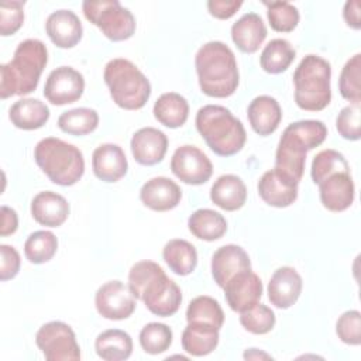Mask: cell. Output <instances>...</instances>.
Wrapping results in <instances>:
<instances>
[{
	"label": "cell",
	"instance_id": "cell-1",
	"mask_svg": "<svg viewBox=\"0 0 361 361\" xmlns=\"http://www.w3.org/2000/svg\"><path fill=\"white\" fill-rule=\"evenodd\" d=\"M127 286L133 296L142 300L145 307L155 316L169 317L180 307V288L154 261L135 262L128 272Z\"/></svg>",
	"mask_w": 361,
	"mask_h": 361
},
{
	"label": "cell",
	"instance_id": "cell-2",
	"mask_svg": "<svg viewBox=\"0 0 361 361\" xmlns=\"http://www.w3.org/2000/svg\"><path fill=\"white\" fill-rule=\"evenodd\" d=\"M327 137V127L320 120H299L290 123L282 133L276 152L275 171L293 183L302 180L306 154L322 145Z\"/></svg>",
	"mask_w": 361,
	"mask_h": 361
},
{
	"label": "cell",
	"instance_id": "cell-3",
	"mask_svg": "<svg viewBox=\"0 0 361 361\" xmlns=\"http://www.w3.org/2000/svg\"><path fill=\"white\" fill-rule=\"evenodd\" d=\"M200 90L210 97L224 99L238 87L240 73L234 52L221 41H209L195 56Z\"/></svg>",
	"mask_w": 361,
	"mask_h": 361
},
{
	"label": "cell",
	"instance_id": "cell-4",
	"mask_svg": "<svg viewBox=\"0 0 361 361\" xmlns=\"http://www.w3.org/2000/svg\"><path fill=\"white\" fill-rule=\"evenodd\" d=\"M47 62L48 51L42 41L35 38L21 41L13 59L0 66V97L6 100L34 92Z\"/></svg>",
	"mask_w": 361,
	"mask_h": 361
},
{
	"label": "cell",
	"instance_id": "cell-5",
	"mask_svg": "<svg viewBox=\"0 0 361 361\" xmlns=\"http://www.w3.org/2000/svg\"><path fill=\"white\" fill-rule=\"evenodd\" d=\"M195 124L200 137L216 155H235L245 144L247 133L241 120L224 106L206 104L200 107Z\"/></svg>",
	"mask_w": 361,
	"mask_h": 361
},
{
	"label": "cell",
	"instance_id": "cell-6",
	"mask_svg": "<svg viewBox=\"0 0 361 361\" xmlns=\"http://www.w3.org/2000/svg\"><path fill=\"white\" fill-rule=\"evenodd\" d=\"M34 159L49 180L59 186H72L85 173L82 151L61 138L47 137L38 141Z\"/></svg>",
	"mask_w": 361,
	"mask_h": 361
},
{
	"label": "cell",
	"instance_id": "cell-7",
	"mask_svg": "<svg viewBox=\"0 0 361 361\" xmlns=\"http://www.w3.org/2000/svg\"><path fill=\"white\" fill-rule=\"evenodd\" d=\"M331 66L314 54L306 55L295 69V103L306 111H320L331 100Z\"/></svg>",
	"mask_w": 361,
	"mask_h": 361
},
{
	"label": "cell",
	"instance_id": "cell-8",
	"mask_svg": "<svg viewBox=\"0 0 361 361\" xmlns=\"http://www.w3.org/2000/svg\"><path fill=\"white\" fill-rule=\"evenodd\" d=\"M113 102L124 110L142 109L151 96V83L147 76L128 59H110L103 72Z\"/></svg>",
	"mask_w": 361,
	"mask_h": 361
},
{
	"label": "cell",
	"instance_id": "cell-9",
	"mask_svg": "<svg viewBox=\"0 0 361 361\" xmlns=\"http://www.w3.org/2000/svg\"><path fill=\"white\" fill-rule=\"evenodd\" d=\"M82 10L110 41H126L135 32V17L118 0H86L82 3Z\"/></svg>",
	"mask_w": 361,
	"mask_h": 361
},
{
	"label": "cell",
	"instance_id": "cell-10",
	"mask_svg": "<svg viewBox=\"0 0 361 361\" xmlns=\"http://www.w3.org/2000/svg\"><path fill=\"white\" fill-rule=\"evenodd\" d=\"M35 344L48 361H78L80 347L72 327L61 320L42 324L35 334Z\"/></svg>",
	"mask_w": 361,
	"mask_h": 361
},
{
	"label": "cell",
	"instance_id": "cell-11",
	"mask_svg": "<svg viewBox=\"0 0 361 361\" xmlns=\"http://www.w3.org/2000/svg\"><path fill=\"white\" fill-rule=\"evenodd\" d=\"M172 173L186 185H203L212 173L213 165L209 157L195 145H180L171 158Z\"/></svg>",
	"mask_w": 361,
	"mask_h": 361
},
{
	"label": "cell",
	"instance_id": "cell-12",
	"mask_svg": "<svg viewBox=\"0 0 361 361\" xmlns=\"http://www.w3.org/2000/svg\"><path fill=\"white\" fill-rule=\"evenodd\" d=\"M97 313L109 320L128 319L135 310V298L121 281L114 279L103 283L94 295Z\"/></svg>",
	"mask_w": 361,
	"mask_h": 361
},
{
	"label": "cell",
	"instance_id": "cell-13",
	"mask_svg": "<svg viewBox=\"0 0 361 361\" xmlns=\"http://www.w3.org/2000/svg\"><path fill=\"white\" fill-rule=\"evenodd\" d=\"M83 90V75L72 66H59L48 75L44 86V96L51 104L63 106L79 100Z\"/></svg>",
	"mask_w": 361,
	"mask_h": 361
},
{
	"label": "cell",
	"instance_id": "cell-14",
	"mask_svg": "<svg viewBox=\"0 0 361 361\" xmlns=\"http://www.w3.org/2000/svg\"><path fill=\"white\" fill-rule=\"evenodd\" d=\"M223 289L227 305L237 313L250 309L258 303L262 296L261 278L251 269L243 271L233 276Z\"/></svg>",
	"mask_w": 361,
	"mask_h": 361
},
{
	"label": "cell",
	"instance_id": "cell-15",
	"mask_svg": "<svg viewBox=\"0 0 361 361\" xmlns=\"http://www.w3.org/2000/svg\"><path fill=\"white\" fill-rule=\"evenodd\" d=\"M130 148L140 165L152 166L164 159L168 149V138L164 131L155 127H142L134 133Z\"/></svg>",
	"mask_w": 361,
	"mask_h": 361
},
{
	"label": "cell",
	"instance_id": "cell-16",
	"mask_svg": "<svg viewBox=\"0 0 361 361\" xmlns=\"http://www.w3.org/2000/svg\"><path fill=\"white\" fill-rule=\"evenodd\" d=\"M319 196L323 207L340 213L347 210L355 196L354 180L348 172H337L319 183Z\"/></svg>",
	"mask_w": 361,
	"mask_h": 361
},
{
	"label": "cell",
	"instance_id": "cell-17",
	"mask_svg": "<svg viewBox=\"0 0 361 361\" xmlns=\"http://www.w3.org/2000/svg\"><path fill=\"white\" fill-rule=\"evenodd\" d=\"M251 269V261L244 248L226 244L217 248L212 257V276L221 289L237 274Z\"/></svg>",
	"mask_w": 361,
	"mask_h": 361
},
{
	"label": "cell",
	"instance_id": "cell-18",
	"mask_svg": "<svg viewBox=\"0 0 361 361\" xmlns=\"http://www.w3.org/2000/svg\"><path fill=\"white\" fill-rule=\"evenodd\" d=\"M302 288L303 282L299 272L292 267H281L268 282V299L278 309H289L298 302Z\"/></svg>",
	"mask_w": 361,
	"mask_h": 361
},
{
	"label": "cell",
	"instance_id": "cell-19",
	"mask_svg": "<svg viewBox=\"0 0 361 361\" xmlns=\"http://www.w3.org/2000/svg\"><path fill=\"white\" fill-rule=\"evenodd\" d=\"M140 199L144 206L154 212H168L180 203L182 190L172 179L155 176L141 186Z\"/></svg>",
	"mask_w": 361,
	"mask_h": 361
},
{
	"label": "cell",
	"instance_id": "cell-20",
	"mask_svg": "<svg viewBox=\"0 0 361 361\" xmlns=\"http://www.w3.org/2000/svg\"><path fill=\"white\" fill-rule=\"evenodd\" d=\"M92 169L96 178L113 183L126 176L128 169L127 157L117 144H100L92 155Z\"/></svg>",
	"mask_w": 361,
	"mask_h": 361
},
{
	"label": "cell",
	"instance_id": "cell-21",
	"mask_svg": "<svg viewBox=\"0 0 361 361\" xmlns=\"http://www.w3.org/2000/svg\"><path fill=\"white\" fill-rule=\"evenodd\" d=\"M45 31L58 48H73L83 35V27L79 17L71 10H56L45 21Z\"/></svg>",
	"mask_w": 361,
	"mask_h": 361
},
{
	"label": "cell",
	"instance_id": "cell-22",
	"mask_svg": "<svg viewBox=\"0 0 361 361\" xmlns=\"http://www.w3.org/2000/svg\"><path fill=\"white\" fill-rule=\"evenodd\" d=\"M31 216L41 226L59 227L69 216V203L56 192H39L31 200Z\"/></svg>",
	"mask_w": 361,
	"mask_h": 361
},
{
	"label": "cell",
	"instance_id": "cell-23",
	"mask_svg": "<svg viewBox=\"0 0 361 361\" xmlns=\"http://www.w3.org/2000/svg\"><path fill=\"white\" fill-rule=\"evenodd\" d=\"M298 183L290 182L275 169L267 171L258 180L259 197L272 207H288L298 199Z\"/></svg>",
	"mask_w": 361,
	"mask_h": 361
},
{
	"label": "cell",
	"instance_id": "cell-24",
	"mask_svg": "<svg viewBox=\"0 0 361 361\" xmlns=\"http://www.w3.org/2000/svg\"><path fill=\"white\" fill-rule=\"evenodd\" d=\"M247 117L251 128L262 135H271L279 127L282 120V109L275 97L268 94L257 96L247 109Z\"/></svg>",
	"mask_w": 361,
	"mask_h": 361
},
{
	"label": "cell",
	"instance_id": "cell-25",
	"mask_svg": "<svg viewBox=\"0 0 361 361\" xmlns=\"http://www.w3.org/2000/svg\"><path fill=\"white\" fill-rule=\"evenodd\" d=\"M267 38V27L257 13L243 14L231 25V39L244 54H254Z\"/></svg>",
	"mask_w": 361,
	"mask_h": 361
},
{
	"label": "cell",
	"instance_id": "cell-26",
	"mask_svg": "<svg viewBox=\"0 0 361 361\" xmlns=\"http://www.w3.org/2000/svg\"><path fill=\"white\" fill-rule=\"evenodd\" d=\"M210 200L226 212H235L245 204L247 186L237 175H221L210 188Z\"/></svg>",
	"mask_w": 361,
	"mask_h": 361
},
{
	"label": "cell",
	"instance_id": "cell-27",
	"mask_svg": "<svg viewBox=\"0 0 361 361\" xmlns=\"http://www.w3.org/2000/svg\"><path fill=\"white\" fill-rule=\"evenodd\" d=\"M49 114L48 106L32 97L17 100L8 110L11 124L25 131L41 128L49 120Z\"/></svg>",
	"mask_w": 361,
	"mask_h": 361
},
{
	"label": "cell",
	"instance_id": "cell-28",
	"mask_svg": "<svg viewBox=\"0 0 361 361\" xmlns=\"http://www.w3.org/2000/svg\"><path fill=\"white\" fill-rule=\"evenodd\" d=\"M154 117L158 123L169 128L182 127L189 117L188 100L175 92L161 94L154 103Z\"/></svg>",
	"mask_w": 361,
	"mask_h": 361
},
{
	"label": "cell",
	"instance_id": "cell-29",
	"mask_svg": "<svg viewBox=\"0 0 361 361\" xmlns=\"http://www.w3.org/2000/svg\"><path fill=\"white\" fill-rule=\"evenodd\" d=\"M96 354L104 361H123L133 353L131 336L120 329L102 331L94 341Z\"/></svg>",
	"mask_w": 361,
	"mask_h": 361
},
{
	"label": "cell",
	"instance_id": "cell-30",
	"mask_svg": "<svg viewBox=\"0 0 361 361\" xmlns=\"http://www.w3.org/2000/svg\"><path fill=\"white\" fill-rule=\"evenodd\" d=\"M162 257L169 269L179 276L192 274L197 265V251L195 245L182 238L169 240L162 250Z\"/></svg>",
	"mask_w": 361,
	"mask_h": 361
},
{
	"label": "cell",
	"instance_id": "cell-31",
	"mask_svg": "<svg viewBox=\"0 0 361 361\" xmlns=\"http://www.w3.org/2000/svg\"><path fill=\"white\" fill-rule=\"evenodd\" d=\"M219 329L212 326L188 323L182 331V348L193 357L207 355L214 351L219 344Z\"/></svg>",
	"mask_w": 361,
	"mask_h": 361
},
{
	"label": "cell",
	"instance_id": "cell-32",
	"mask_svg": "<svg viewBox=\"0 0 361 361\" xmlns=\"http://www.w3.org/2000/svg\"><path fill=\"white\" fill-rule=\"evenodd\" d=\"M189 231L199 240L214 241L221 238L227 231V221L216 210L197 209L188 219Z\"/></svg>",
	"mask_w": 361,
	"mask_h": 361
},
{
	"label": "cell",
	"instance_id": "cell-33",
	"mask_svg": "<svg viewBox=\"0 0 361 361\" xmlns=\"http://www.w3.org/2000/svg\"><path fill=\"white\" fill-rule=\"evenodd\" d=\"M296 56V51L288 39H271L262 49L259 56L261 68L271 75L285 72Z\"/></svg>",
	"mask_w": 361,
	"mask_h": 361
},
{
	"label": "cell",
	"instance_id": "cell-34",
	"mask_svg": "<svg viewBox=\"0 0 361 361\" xmlns=\"http://www.w3.org/2000/svg\"><path fill=\"white\" fill-rule=\"evenodd\" d=\"M186 320L188 323L212 326L220 330L224 323V313L214 298L202 295L189 302L186 309Z\"/></svg>",
	"mask_w": 361,
	"mask_h": 361
},
{
	"label": "cell",
	"instance_id": "cell-35",
	"mask_svg": "<svg viewBox=\"0 0 361 361\" xmlns=\"http://www.w3.org/2000/svg\"><path fill=\"white\" fill-rule=\"evenodd\" d=\"M99 126V114L94 109L78 107L63 111L58 117L61 131L71 135H86L93 133Z\"/></svg>",
	"mask_w": 361,
	"mask_h": 361
},
{
	"label": "cell",
	"instance_id": "cell-36",
	"mask_svg": "<svg viewBox=\"0 0 361 361\" xmlns=\"http://www.w3.org/2000/svg\"><path fill=\"white\" fill-rule=\"evenodd\" d=\"M58 250V240L52 231L31 233L24 243V255L31 264H44L52 259Z\"/></svg>",
	"mask_w": 361,
	"mask_h": 361
},
{
	"label": "cell",
	"instance_id": "cell-37",
	"mask_svg": "<svg viewBox=\"0 0 361 361\" xmlns=\"http://www.w3.org/2000/svg\"><path fill=\"white\" fill-rule=\"evenodd\" d=\"M350 165L344 155L336 149H323L314 155L310 168L312 180L319 185L326 178L337 172H348Z\"/></svg>",
	"mask_w": 361,
	"mask_h": 361
},
{
	"label": "cell",
	"instance_id": "cell-38",
	"mask_svg": "<svg viewBox=\"0 0 361 361\" xmlns=\"http://www.w3.org/2000/svg\"><path fill=\"white\" fill-rule=\"evenodd\" d=\"M172 338L173 334L171 327L165 323L158 322H151L145 324L138 336L141 348L151 355H157L166 351L172 344Z\"/></svg>",
	"mask_w": 361,
	"mask_h": 361
},
{
	"label": "cell",
	"instance_id": "cell-39",
	"mask_svg": "<svg viewBox=\"0 0 361 361\" xmlns=\"http://www.w3.org/2000/svg\"><path fill=\"white\" fill-rule=\"evenodd\" d=\"M361 54L351 56L343 66L338 78L340 94L351 104H360L361 102Z\"/></svg>",
	"mask_w": 361,
	"mask_h": 361
},
{
	"label": "cell",
	"instance_id": "cell-40",
	"mask_svg": "<svg viewBox=\"0 0 361 361\" xmlns=\"http://www.w3.org/2000/svg\"><path fill=\"white\" fill-rule=\"evenodd\" d=\"M269 25L276 32H290L299 24V10L289 1H264Z\"/></svg>",
	"mask_w": 361,
	"mask_h": 361
},
{
	"label": "cell",
	"instance_id": "cell-41",
	"mask_svg": "<svg viewBox=\"0 0 361 361\" xmlns=\"http://www.w3.org/2000/svg\"><path fill=\"white\" fill-rule=\"evenodd\" d=\"M275 322H276V317L274 310L259 302L240 313L241 326L252 334L269 333L274 329Z\"/></svg>",
	"mask_w": 361,
	"mask_h": 361
},
{
	"label": "cell",
	"instance_id": "cell-42",
	"mask_svg": "<svg viewBox=\"0 0 361 361\" xmlns=\"http://www.w3.org/2000/svg\"><path fill=\"white\" fill-rule=\"evenodd\" d=\"M361 109L360 104H348L340 110L336 118L338 134L350 141H358L361 137Z\"/></svg>",
	"mask_w": 361,
	"mask_h": 361
},
{
	"label": "cell",
	"instance_id": "cell-43",
	"mask_svg": "<svg viewBox=\"0 0 361 361\" xmlns=\"http://www.w3.org/2000/svg\"><path fill=\"white\" fill-rule=\"evenodd\" d=\"M337 337L348 345L361 344V313L358 310L344 312L336 323Z\"/></svg>",
	"mask_w": 361,
	"mask_h": 361
},
{
	"label": "cell",
	"instance_id": "cell-44",
	"mask_svg": "<svg viewBox=\"0 0 361 361\" xmlns=\"http://www.w3.org/2000/svg\"><path fill=\"white\" fill-rule=\"evenodd\" d=\"M24 1H3L0 4V34L3 37L16 34L24 23Z\"/></svg>",
	"mask_w": 361,
	"mask_h": 361
},
{
	"label": "cell",
	"instance_id": "cell-45",
	"mask_svg": "<svg viewBox=\"0 0 361 361\" xmlns=\"http://www.w3.org/2000/svg\"><path fill=\"white\" fill-rule=\"evenodd\" d=\"M0 279L8 281L13 279L20 271V254L13 245L1 244L0 245Z\"/></svg>",
	"mask_w": 361,
	"mask_h": 361
},
{
	"label": "cell",
	"instance_id": "cell-46",
	"mask_svg": "<svg viewBox=\"0 0 361 361\" xmlns=\"http://www.w3.org/2000/svg\"><path fill=\"white\" fill-rule=\"evenodd\" d=\"M209 13L219 20H228L230 17H233L240 7L243 6V1H237V0H231V1H226V0H210L206 3Z\"/></svg>",
	"mask_w": 361,
	"mask_h": 361
},
{
	"label": "cell",
	"instance_id": "cell-47",
	"mask_svg": "<svg viewBox=\"0 0 361 361\" xmlns=\"http://www.w3.org/2000/svg\"><path fill=\"white\" fill-rule=\"evenodd\" d=\"M361 3L358 0H350L344 4L343 8V17L344 21L348 27L353 30H360L361 28Z\"/></svg>",
	"mask_w": 361,
	"mask_h": 361
},
{
	"label": "cell",
	"instance_id": "cell-48",
	"mask_svg": "<svg viewBox=\"0 0 361 361\" xmlns=\"http://www.w3.org/2000/svg\"><path fill=\"white\" fill-rule=\"evenodd\" d=\"M17 227H18V216L16 210L8 206H1V227H0L1 237L14 234L17 231Z\"/></svg>",
	"mask_w": 361,
	"mask_h": 361
},
{
	"label": "cell",
	"instance_id": "cell-49",
	"mask_svg": "<svg viewBox=\"0 0 361 361\" xmlns=\"http://www.w3.org/2000/svg\"><path fill=\"white\" fill-rule=\"evenodd\" d=\"M244 358L245 360H261V358H265V360H269L271 355L264 353V351H259L258 348H248L245 353H244Z\"/></svg>",
	"mask_w": 361,
	"mask_h": 361
}]
</instances>
